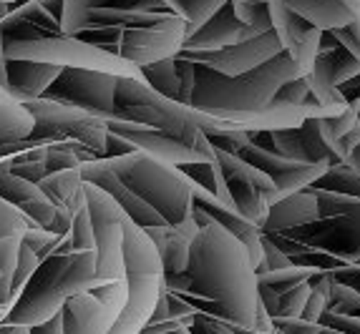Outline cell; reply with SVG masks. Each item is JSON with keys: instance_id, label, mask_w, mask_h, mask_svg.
Wrapping results in <instances>:
<instances>
[{"instance_id": "9", "label": "cell", "mask_w": 360, "mask_h": 334, "mask_svg": "<svg viewBox=\"0 0 360 334\" xmlns=\"http://www.w3.org/2000/svg\"><path fill=\"white\" fill-rule=\"evenodd\" d=\"M214 159L219 163V168H222V176L227 181L234 209L262 232V224L267 221L270 206L277 201L275 181L267 173L259 171V168H255L252 163H247L245 159L227 154L222 149H214Z\"/></svg>"}, {"instance_id": "37", "label": "cell", "mask_w": 360, "mask_h": 334, "mask_svg": "<svg viewBox=\"0 0 360 334\" xmlns=\"http://www.w3.org/2000/svg\"><path fill=\"white\" fill-rule=\"evenodd\" d=\"M328 312H333V314H345V316H360V292H355L350 286L333 279L330 307H328Z\"/></svg>"}, {"instance_id": "46", "label": "cell", "mask_w": 360, "mask_h": 334, "mask_svg": "<svg viewBox=\"0 0 360 334\" xmlns=\"http://www.w3.org/2000/svg\"><path fill=\"white\" fill-rule=\"evenodd\" d=\"M18 251H20V236H6L0 239V272L13 276L15 264H18Z\"/></svg>"}, {"instance_id": "32", "label": "cell", "mask_w": 360, "mask_h": 334, "mask_svg": "<svg viewBox=\"0 0 360 334\" xmlns=\"http://www.w3.org/2000/svg\"><path fill=\"white\" fill-rule=\"evenodd\" d=\"M315 274H318L315 269L300 267V264H290V267H285V269H270V272H259L257 281H259V284L272 286L277 294H285L288 289H292L295 284L312 279Z\"/></svg>"}, {"instance_id": "16", "label": "cell", "mask_w": 360, "mask_h": 334, "mask_svg": "<svg viewBox=\"0 0 360 334\" xmlns=\"http://www.w3.org/2000/svg\"><path fill=\"white\" fill-rule=\"evenodd\" d=\"M81 179H84L86 184H94V186H98L101 191H106L108 196L114 199V201L121 206V211L127 214V219L134 221L139 229L164 227V224H167V221H164V216L159 214L154 206H149V203H146L141 196H136L129 186L121 184L114 173L108 171L106 163H103L101 159H96V161H89V163H81Z\"/></svg>"}, {"instance_id": "44", "label": "cell", "mask_w": 360, "mask_h": 334, "mask_svg": "<svg viewBox=\"0 0 360 334\" xmlns=\"http://www.w3.org/2000/svg\"><path fill=\"white\" fill-rule=\"evenodd\" d=\"M192 334H237L232 327V322L227 319H219V316L205 314V312H197L192 322Z\"/></svg>"}, {"instance_id": "33", "label": "cell", "mask_w": 360, "mask_h": 334, "mask_svg": "<svg viewBox=\"0 0 360 334\" xmlns=\"http://www.w3.org/2000/svg\"><path fill=\"white\" fill-rule=\"evenodd\" d=\"M234 18L245 23L247 28H252L257 36H264L272 30V18H270V3H245V0H229Z\"/></svg>"}, {"instance_id": "53", "label": "cell", "mask_w": 360, "mask_h": 334, "mask_svg": "<svg viewBox=\"0 0 360 334\" xmlns=\"http://www.w3.org/2000/svg\"><path fill=\"white\" fill-rule=\"evenodd\" d=\"M6 48H3V36H0V88L8 91V73H6Z\"/></svg>"}, {"instance_id": "22", "label": "cell", "mask_w": 360, "mask_h": 334, "mask_svg": "<svg viewBox=\"0 0 360 334\" xmlns=\"http://www.w3.org/2000/svg\"><path fill=\"white\" fill-rule=\"evenodd\" d=\"M60 71H63V68L51 66V63L8 58V63H6L8 95L18 103L43 98V93L51 88V84L60 76Z\"/></svg>"}, {"instance_id": "15", "label": "cell", "mask_w": 360, "mask_h": 334, "mask_svg": "<svg viewBox=\"0 0 360 334\" xmlns=\"http://www.w3.org/2000/svg\"><path fill=\"white\" fill-rule=\"evenodd\" d=\"M270 18H272V33L277 43L283 48V53L292 60L300 76H307L312 71V63L318 58L320 36L323 30L312 28L307 20L295 15L283 0H270Z\"/></svg>"}, {"instance_id": "10", "label": "cell", "mask_w": 360, "mask_h": 334, "mask_svg": "<svg viewBox=\"0 0 360 334\" xmlns=\"http://www.w3.org/2000/svg\"><path fill=\"white\" fill-rule=\"evenodd\" d=\"M114 93L116 76L86 71V68H63L60 76L51 84V88L43 93V98L84 108V111H91V114L101 116L106 121L116 111Z\"/></svg>"}, {"instance_id": "29", "label": "cell", "mask_w": 360, "mask_h": 334, "mask_svg": "<svg viewBox=\"0 0 360 334\" xmlns=\"http://www.w3.org/2000/svg\"><path fill=\"white\" fill-rule=\"evenodd\" d=\"M179 168L197 186H202V189H207L210 194H214V196L219 199V201H224V203H229V206H234L232 196H229L227 181H224L222 168H219L217 159L212 163L210 161H197V163H184V166H179Z\"/></svg>"}, {"instance_id": "17", "label": "cell", "mask_w": 360, "mask_h": 334, "mask_svg": "<svg viewBox=\"0 0 360 334\" xmlns=\"http://www.w3.org/2000/svg\"><path fill=\"white\" fill-rule=\"evenodd\" d=\"M192 196H194V209L207 214L212 221H217L219 227H224L232 236H237L245 244L247 254H250V262H252L255 272H257V267L262 264V232H259V227H255L252 221H247L234 206L219 201L214 194H210L202 186L194 184Z\"/></svg>"}, {"instance_id": "42", "label": "cell", "mask_w": 360, "mask_h": 334, "mask_svg": "<svg viewBox=\"0 0 360 334\" xmlns=\"http://www.w3.org/2000/svg\"><path fill=\"white\" fill-rule=\"evenodd\" d=\"M290 264H292V259H290L270 236L262 234V264L257 267V274L259 272H270V269H285V267H290Z\"/></svg>"}, {"instance_id": "31", "label": "cell", "mask_w": 360, "mask_h": 334, "mask_svg": "<svg viewBox=\"0 0 360 334\" xmlns=\"http://www.w3.org/2000/svg\"><path fill=\"white\" fill-rule=\"evenodd\" d=\"M330 286H333L330 272H318V274L312 276L310 297H307L305 309H302V319H307V322H320V316L330 307Z\"/></svg>"}, {"instance_id": "21", "label": "cell", "mask_w": 360, "mask_h": 334, "mask_svg": "<svg viewBox=\"0 0 360 334\" xmlns=\"http://www.w3.org/2000/svg\"><path fill=\"white\" fill-rule=\"evenodd\" d=\"M146 236L154 241L159 259H162L164 276L169 274H184L189 269V246L192 239L197 236L199 227L194 219H186L181 224H164V227L144 229Z\"/></svg>"}, {"instance_id": "55", "label": "cell", "mask_w": 360, "mask_h": 334, "mask_svg": "<svg viewBox=\"0 0 360 334\" xmlns=\"http://www.w3.org/2000/svg\"><path fill=\"white\" fill-rule=\"evenodd\" d=\"M338 3L353 15V23H360V0H338Z\"/></svg>"}, {"instance_id": "36", "label": "cell", "mask_w": 360, "mask_h": 334, "mask_svg": "<svg viewBox=\"0 0 360 334\" xmlns=\"http://www.w3.org/2000/svg\"><path fill=\"white\" fill-rule=\"evenodd\" d=\"M91 294L98 299L106 309V316L111 319V324L119 319L121 309L127 305V297H129V289H127V281H108V284H101V286H94Z\"/></svg>"}, {"instance_id": "26", "label": "cell", "mask_w": 360, "mask_h": 334, "mask_svg": "<svg viewBox=\"0 0 360 334\" xmlns=\"http://www.w3.org/2000/svg\"><path fill=\"white\" fill-rule=\"evenodd\" d=\"M33 131V116L18 101H0V143L23 141Z\"/></svg>"}, {"instance_id": "62", "label": "cell", "mask_w": 360, "mask_h": 334, "mask_svg": "<svg viewBox=\"0 0 360 334\" xmlns=\"http://www.w3.org/2000/svg\"><path fill=\"white\" fill-rule=\"evenodd\" d=\"M3 3H8V6H15V3H20V0H3Z\"/></svg>"}, {"instance_id": "40", "label": "cell", "mask_w": 360, "mask_h": 334, "mask_svg": "<svg viewBox=\"0 0 360 334\" xmlns=\"http://www.w3.org/2000/svg\"><path fill=\"white\" fill-rule=\"evenodd\" d=\"M310 297V279L295 284L285 294H280V307H277V316H302L305 302ZM275 319V316H272Z\"/></svg>"}, {"instance_id": "52", "label": "cell", "mask_w": 360, "mask_h": 334, "mask_svg": "<svg viewBox=\"0 0 360 334\" xmlns=\"http://www.w3.org/2000/svg\"><path fill=\"white\" fill-rule=\"evenodd\" d=\"M0 305L13 307V292H11V276L0 272Z\"/></svg>"}, {"instance_id": "41", "label": "cell", "mask_w": 360, "mask_h": 334, "mask_svg": "<svg viewBox=\"0 0 360 334\" xmlns=\"http://www.w3.org/2000/svg\"><path fill=\"white\" fill-rule=\"evenodd\" d=\"M28 229V219L20 214L13 203L0 199V239L6 236H23V232Z\"/></svg>"}, {"instance_id": "56", "label": "cell", "mask_w": 360, "mask_h": 334, "mask_svg": "<svg viewBox=\"0 0 360 334\" xmlns=\"http://www.w3.org/2000/svg\"><path fill=\"white\" fill-rule=\"evenodd\" d=\"M0 334H30L28 327H20V324H0Z\"/></svg>"}, {"instance_id": "48", "label": "cell", "mask_w": 360, "mask_h": 334, "mask_svg": "<svg viewBox=\"0 0 360 334\" xmlns=\"http://www.w3.org/2000/svg\"><path fill=\"white\" fill-rule=\"evenodd\" d=\"M338 43H340L350 55L360 60V23H350L348 28H338V30H328Z\"/></svg>"}, {"instance_id": "34", "label": "cell", "mask_w": 360, "mask_h": 334, "mask_svg": "<svg viewBox=\"0 0 360 334\" xmlns=\"http://www.w3.org/2000/svg\"><path fill=\"white\" fill-rule=\"evenodd\" d=\"M315 201H318V216L320 219H333V216H342L353 209L355 203L360 201L358 196H348V194H335V191H325L315 189V186H307Z\"/></svg>"}, {"instance_id": "30", "label": "cell", "mask_w": 360, "mask_h": 334, "mask_svg": "<svg viewBox=\"0 0 360 334\" xmlns=\"http://www.w3.org/2000/svg\"><path fill=\"white\" fill-rule=\"evenodd\" d=\"M315 189H325V191H335V194H348V196H358L360 199V173L353 171L348 163H333L328 166V171L320 176L315 184Z\"/></svg>"}, {"instance_id": "14", "label": "cell", "mask_w": 360, "mask_h": 334, "mask_svg": "<svg viewBox=\"0 0 360 334\" xmlns=\"http://www.w3.org/2000/svg\"><path fill=\"white\" fill-rule=\"evenodd\" d=\"M280 53H283V48L277 43L275 33L270 30L264 36L237 43V46L219 48V51H210V53H179V58L192 60L197 66L210 68V71L219 73V76L234 78L262 66V63H267V60H272Z\"/></svg>"}, {"instance_id": "27", "label": "cell", "mask_w": 360, "mask_h": 334, "mask_svg": "<svg viewBox=\"0 0 360 334\" xmlns=\"http://www.w3.org/2000/svg\"><path fill=\"white\" fill-rule=\"evenodd\" d=\"M141 78L159 95L179 103V73H176L174 58H164L156 60V63H149V66H141Z\"/></svg>"}, {"instance_id": "35", "label": "cell", "mask_w": 360, "mask_h": 334, "mask_svg": "<svg viewBox=\"0 0 360 334\" xmlns=\"http://www.w3.org/2000/svg\"><path fill=\"white\" fill-rule=\"evenodd\" d=\"M355 121H358V106H355V101H353L340 116H333V119H318L320 136H323V141L333 149V146H335V143L340 141L350 128H353ZM333 154H335V151H333Z\"/></svg>"}, {"instance_id": "3", "label": "cell", "mask_w": 360, "mask_h": 334, "mask_svg": "<svg viewBox=\"0 0 360 334\" xmlns=\"http://www.w3.org/2000/svg\"><path fill=\"white\" fill-rule=\"evenodd\" d=\"M124 264L129 297L108 334H141L164 292V269L154 241L129 219H124Z\"/></svg>"}, {"instance_id": "20", "label": "cell", "mask_w": 360, "mask_h": 334, "mask_svg": "<svg viewBox=\"0 0 360 334\" xmlns=\"http://www.w3.org/2000/svg\"><path fill=\"white\" fill-rule=\"evenodd\" d=\"M0 36L3 46L15 41H36L46 36H63L60 20H56L41 0H20L11 6V13L0 23Z\"/></svg>"}, {"instance_id": "19", "label": "cell", "mask_w": 360, "mask_h": 334, "mask_svg": "<svg viewBox=\"0 0 360 334\" xmlns=\"http://www.w3.org/2000/svg\"><path fill=\"white\" fill-rule=\"evenodd\" d=\"M0 199L13 203L25 219L43 229H51V224L56 219V206L43 194L41 186L15 176L3 159H0Z\"/></svg>"}, {"instance_id": "7", "label": "cell", "mask_w": 360, "mask_h": 334, "mask_svg": "<svg viewBox=\"0 0 360 334\" xmlns=\"http://www.w3.org/2000/svg\"><path fill=\"white\" fill-rule=\"evenodd\" d=\"M71 234H63L58 244L41 259L33 276L25 281L23 292L13 302L11 312L6 316V324H20V327H36L46 322L56 312L63 309L66 305V294L60 289V276L71 257Z\"/></svg>"}, {"instance_id": "6", "label": "cell", "mask_w": 360, "mask_h": 334, "mask_svg": "<svg viewBox=\"0 0 360 334\" xmlns=\"http://www.w3.org/2000/svg\"><path fill=\"white\" fill-rule=\"evenodd\" d=\"M3 48H6V58L38 60V63H51L58 68H86V71L108 73L116 78H141L139 66L78 36H46L36 41L6 43Z\"/></svg>"}, {"instance_id": "13", "label": "cell", "mask_w": 360, "mask_h": 334, "mask_svg": "<svg viewBox=\"0 0 360 334\" xmlns=\"http://www.w3.org/2000/svg\"><path fill=\"white\" fill-rule=\"evenodd\" d=\"M234 156L245 159L247 163H252L255 168H259L262 173H267L277 186V201L290 194H297V191L307 189L310 184L323 176L328 171L325 163H300V161H290L285 156L275 154L272 149H264L257 143L247 141L245 146H240V151Z\"/></svg>"}, {"instance_id": "38", "label": "cell", "mask_w": 360, "mask_h": 334, "mask_svg": "<svg viewBox=\"0 0 360 334\" xmlns=\"http://www.w3.org/2000/svg\"><path fill=\"white\" fill-rule=\"evenodd\" d=\"M58 239H60L58 234H53V232H49V229H43V227H38V224H33V221H28V229H25L23 236H20V244L28 246L33 254H38V259H43L56 244H58Z\"/></svg>"}, {"instance_id": "60", "label": "cell", "mask_w": 360, "mask_h": 334, "mask_svg": "<svg viewBox=\"0 0 360 334\" xmlns=\"http://www.w3.org/2000/svg\"><path fill=\"white\" fill-rule=\"evenodd\" d=\"M0 101H11V95H8L6 88H0Z\"/></svg>"}, {"instance_id": "54", "label": "cell", "mask_w": 360, "mask_h": 334, "mask_svg": "<svg viewBox=\"0 0 360 334\" xmlns=\"http://www.w3.org/2000/svg\"><path fill=\"white\" fill-rule=\"evenodd\" d=\"M342 163H348V166L353 168V171H358V173H360V143L355 146V149H350V151H348V156L342 159Z\"/></svg>"}, {"instance_id": "61", "label": "cell", "mask_w": 360, "mask_h": 334, "mask_svg": "<svg viewBox=\"0 0 360 334\" xmlns=\"http://www.w3.org/2000/svg\"><path fill=\"white\" fill-rule=\"evenodd\" d=\"M245 3H264V6H267L270 0H245Z\"/></svg>"}, {"instance_id": "18", "label": "cell", "mask_w": 360, "mask_h": 334, "mask_svg": "<svg viewBox=\"0 0 360 334\" xmlns=\"http://www.w3.org/2000/svg\"><path fill=\"white\" fill-rule=\"evenodd\" d=\"M252 38H257V33L234 18L232 6L227 3V6L219 8L202 28L194 30L192 36H186L179 53H210V51L237 46V43L252 41Z\"/></svg>"}, {"instance_id": "43", "label": "cell", "mask_w": 360, "mask_h": 334, "mask_svg": "<svg viewBox=\"0 0 360 334\" xmlns=\"http://www.w3.org/2000/svg\"><path fill=\"white\" fill-rule=\"evenodd\" d=\"M277 334H320L323 324L320 322H307L302 316H275Z\"/></svg>"}, {"instance_id": "57", "label": "cell", "mask_w": 360, "mask_h": 334, "mask_svg": "<svg viewBox=\"0 0 360 334\" xmlns=\"http://www.w3.org/2000/svg\"><path fill=\"white\" fill-rule=\"evenodd\" d=\"M8 13H11V6H8V3H3V0H0V23L6 20Z\"/></svg>"}, {"instance_id": "2", "label": "cell", "mask_w": 360, "mask_h": 334, "mask_svg": "<svg viewBox=\"0 0 360 334\" xmlns=\"http://www.w3.org/2000/svg\"><path fill=\"white\" fill-rule=\"evenodd\" d=\"M101 161L121 184L129 186L149 206H154L167 224H181L192 219L194 181L179 166L159 161L141 151L119 156V159H101Z\"/></svg>"}, {"instance_id": "45", "label": "cell", "mask_w": 360, "mask_h": 334, "mask_svg": "<svg viewBox=\"0 0 360 334\" xmlns=\"http://www.w3.org/2000/svg\"><path fill=\"white\" fill-rule=\"evenodd\" d=\"M310 98V86H307V76H300L285 84L283 88L277 91L275 101L280 103H292V106H302V103Z\"/></svg>"}, {"instance_id": "12", "label": "cell", "mask_w": 360, "mask_h": 334, "mask_svg": "<svg viewBox=\"0 0 360 334\" xmlns=\"http://www.w3.org/2000/svg\"><path fill=\"white\" fill-rule=\"evenodd\" d=\"M250 141L257 143V146H264V149H272L275 154L285 156L290 161L325 163V166H333V163L340 161L320 136L318 119H305L297 128L250 131Z\"/></svg>"}, {"instance_id": "4", "label": "cell", "mask_w": 360, "mask_h": 334, "mask_svg": "<svg viewBox=\"0 0 360 334\" xmlns=\"http://www.w3.org/2000/svg\"><path fill=\"white\" fill-rule=\"evenodd\" d=\"M78 38L106 48L134 66H149L156 60L179 55L186 41V20L179 15H167L154 23L114 25V28H91Z\"/></svg>"}, {"instance_id": "11", "label": "cell", "mask_w": 360, "mask_h": 334, "mask_svg": "<svg viewBox=\"0 0 360 334\" xmlns=\"http://www.w3.org/2000/svg\"><path fill=\"white\" fill-rule=\"evenodd\" d=\"M106 126L127 141L136 146V151L149 154L159 161L174 163V166H184V163H197V161H214V146H192V143L181 141V138L164 133L151 126L136 123V121H121V119H108Z\"/></svg>"}, {"instance_id": "58", "label": "cell", "mask_w": 360, "mask_h": 334, "mask_svg": "<svg viewBox=\"0 0 360 334\" xmlns=\"http://www.w3.org/2000/svg\"><path fill=\"white\" fill-rule=\"evenodd\" d=\"M8 312H11V307H6V305H0V324L6 322V316H8Z\"/></svg>"}, {"instance_id": "59", "label": "cell", "mask_w": 360, "mask_h": 334, "mask_svg": "<svg viewBox=\"0 0 360 334\" xmlns=\"http://www.w3.org/2000/svg\"><path fill=\"white\" fill-rule=\"evenodd\" d=\"M164 334H192L189 327H181V329H174V332H164Z\"/></svg>"}, {"instance_id": "51", "label": "cell", "mask_w": 360, "mask_h": 334, "mask_svg": "<svg viewBox=\"0 0 360 334\" xmlns=\"http://www.w3.org/2000/svg\"><path fill=\"white\" fill-rule=\"evenodd\" d=\"M30 334H63V309L56 312L51 319L36 324V327H28Z\"/></svg>"}, {"instance_id": "25", "label": "cell", "mask_w": 360, "mask_h": 334, "mask_svg": "<svg viewBox=\"0 0 360 334\" xmlns=\"http://www.w3.org/2000/svg\"><path fill=\"white\" fill-rule=\"evenodd\" d=\"M283 3L318 30H338L353 23V15L338 0H283Z\"/></svg>"}, {"instance_id": "47", "label": "cell", "mask_w": 360, "mask_h": 334, "mask_svg": "<svg viewBox=\"0 0 360 334\" xmlns=\"http://www.w3.org/2000/svg\"><path fill=\"white\" fill-rule=\"evenodd\" d=\"M176 60V73H179V103L189 106V98H192V88H194V63L186 58H179L174 55Z\"/></svg>"}, {"instance_id": "49", "label": "cell", "mask_w": 360, "mask_h": 334, "mask_svg": "<svg viewBox=\"0 0 360 334\" xmlns=\"http://www.w3.org/2000/svg\"><path fill=\"white\" fill-rule=\"evenodd\" d=\"M134 151H136V146L131 141H127L124 136H119L116 131L108 128L106 143H103V159H119V156L134 154Z\"/></svg>"}, {"instance_id": "50", "label": "cell", "mask_w": 360, "mask_h": 334, "mask_svg": "<svg viewBox=\"0 0 360 334\" xmlns=\"http://www.w3.org/2000/svg\"><path fill=\"white\" fill-rule=\"evenodd\" d=\"M333 279L340 281V284L350 286V289H355V292H360V264H345V267L340 269H333L330 272Z\"/></svg>"}, {"instance_id": "1", "label": "cell", "mask_w": 360, "mask_h": 334, "mask_svg": "<svg viewBox=\"0 0 360 334\" xmlns=\"http://www.w3.org/2000/svg\"><path fill=\"white\" fill-rule=\"evenodd\" d=\"M189 276L194 297L210 299L224 319L242 329H255L257 312V272L240 239L217 221L199 227L189 246Z\"/></svg>"}, {"instance_id": "23", "label": "cell", "mask_w": 360, "mask_h": 334, "mask_svg": "<svg viewBox=\"0 0 360 334\" xmlns=\"http://www.w3.org/2000/svg\"><path fill=\"white\" fill-rule=\"evenodd\" d=\"M111 319L91 292L73 294L63 305V334H108Z\"/></svg>"}, {"instance_id": "8", "label": "cell", "mask_w": 360, "mask_h": 334, "mask_svg": "<svg viewBox=\"0 0 360 334\" xmlns=\"http://www.w3.org/2000/svg\"><path fill=\"white\" fill-rule=\"evenodd\" d=\"M84 194L86 203H89L91 229H94V244H96L94 286L108 284V281H127V264H124V219L127 214L98 186L84 181Z\"/></svg>"}, {"instance_id": "5", "label": "cell", "mask_w": 360, "mask_h": 334, "mask_svg": "<svg viewBox=\"0 0 360 334\" xmlns=\"http://www.w3.org/2000/svg\"><path fill=\"white\" fill-rule=\"evenodd\" d=\"M23 106L33 116V131H30L28 138H23L25 146L63 143V146L86 149L94 159H103L108 126L101 116L84 111V108L51 101V98L25 101Z\"/></svg>"}, {"instance_id": "28", "label": "cell", "mask_w": 360, "mask_h": 334, "mask_svg": "<svg viewBox=\"0 0 360 334\" xmlns=\"http://www.w3.org/2000/svg\"><path fill=\"white\" fill-rule=\"evenodd\" d=\"M164 3L174 15L186 20V36H192L194 30L202 28L229 0H164Z\"/></svg>"}, {"instance_id": "39", "label": "cell", "mask_w": 360, "mask_h": 334, "mask_svg": "<svg viewBox=\"0 0 360 334\" xmlns=\"http://www.w3.org/2000/svg\"><path fill=\"white\" fill-rule=\"evenodd\" d=\"M41 264V259H38V254H33V251L28 249V246L20 244V251H18V264H15V272H13L11 276V292H13V302L18 299V294L23 292L25 281L33 276V272H36V267Z\"/></svg>"}, {"instance_id": "24", "label": "cell", "mask_w": 360, "mask_h": 334, "mask_svg": "<svg viewBox=\"0 0 360 334\" xmlns=\"http://www.w3.org/2000/svg\"><path fill=\"white\" fill-rule=\"evenodd\" d=\"M315 219H320L318 201H315V196H312L310 191L302 189L297 194H290V196L272 203L267 221L262 224V234L288 232V229L302 227V224H310Z\"/></svg>"}]
</instances>
